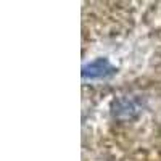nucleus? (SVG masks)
I'll return each instance as SVG.
<instances>
[{
    "label": "nucleus",
    "mask_w": 161,
    "mask_h": 161,
    "mask_svg": "<svg viewBox=\"0 0 161 161\" xmlns=\"http://www.w3.org/2000/svg\"><path fill=\"white\" fill-rule=\"evenodd\" d=\"M114 71L116 69L110 64V61L106 58H98L82 66V77L84 79H103V77L114 74Z\"/></svg>",
    "instance_id": "nucleus-1"
}]
</instances>
